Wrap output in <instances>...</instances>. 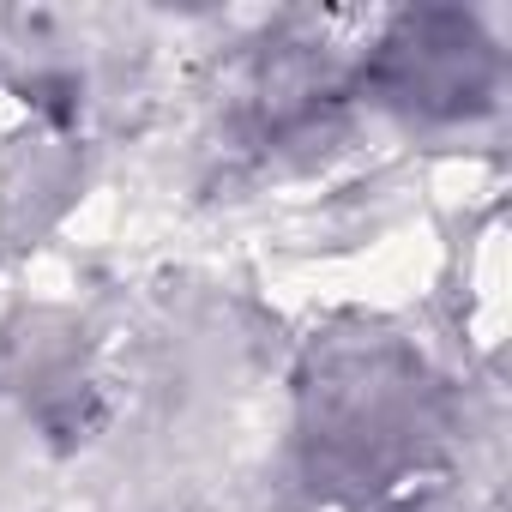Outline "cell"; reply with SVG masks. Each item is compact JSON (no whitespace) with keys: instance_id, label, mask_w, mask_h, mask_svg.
<instances>
[{"instance_id":"obj_1","label":"cell","mask_w":512,"mask_h":512,"mask_svg":"<svg viewBox=\"0 0 512 512\" xmlns=\"http://www.w3.org/2000/svg\"><path fill=\"white\" fill-rule=\"evenodd\" d=\"M494 85V49L464 13H416L386 43V91L410 109L458 115L476 109Z\"/></svg>"}]
</instances>
